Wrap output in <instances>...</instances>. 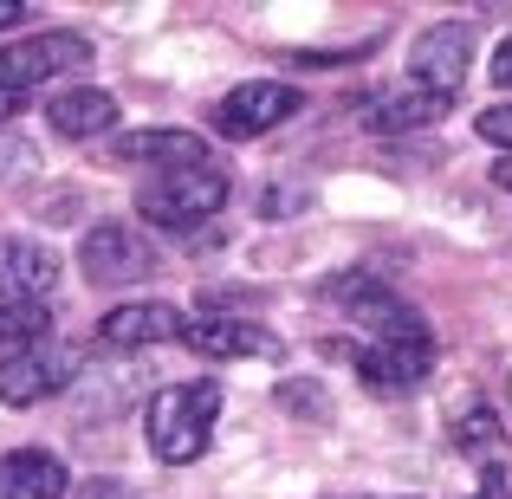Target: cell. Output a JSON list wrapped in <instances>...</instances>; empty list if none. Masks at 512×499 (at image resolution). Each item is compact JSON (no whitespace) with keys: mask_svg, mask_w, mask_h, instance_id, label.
Listing matches in <instances>:
<instances>
[{"mask_svg":"<svg viewBox=\"0 0 512 499\" xmlns=\"http://www.w3.org/2000/svg\"><path fill=\"white\" fill-rule=\"evenodd\" d=\"M331 305H344L357 318V331H370V344H428V318L402 292H389L383 279H363V273L331 279Z\"/></svg>","mask_w":512,"mask_h":499,"instance_id":"3","label":"cell"},{"mask_svg":"<svg viewBox=\"0 0 512 499\" xmlns=\"http://www.w3.org/2000/svg\"><path fill=\"white\" fill-rule=\"evenodd\" d=\"M78 266H85V279H98V286H130V279H143L156 266V253H150V240H143L137 227L98 221L85 240H78Z\"/></svg>","mask_w":512,"mask_h":499,"instance_id":"8","label":"cell"},{"mask_svg":"<svg viewBox=\"0 0 512 499\" xmlns=\"http://www.w3.org/2000/svg\"><path fill=\"white\" fill-rule=\"evenodd\" d=\"M78 363H85V350L65 344L59 331L39 337V344H26V350H13V357H0V402H7V409H33V402L59 396V389L72 383Z\"/></svg>","mask_w":512,"mask_h":499,"instance_id":"4","label":"cell"},{"mask_svg":"<svg viewBox=\"0 0 512 499\" xmlns=\"http://www.w3.org/2000/svg\"><path fill=\"white\" fill-rule=\"evenodd\" d=\"M227 169L221 163H195V169H163L137 188V214L150 227H195L208 214L227 208Z\"/></svg>","mask_w":512,"mask_h":499,"instance_id":"2","label":"cell"},{"mask_svg":"<svg viewBox=\"0 0 512 499\" xmlns=\"http://www.w3.org/2000/svg\"><path fill=\"white\" fill-rule=\"evenodd\" d=\"M7 20H26V7H20V0H0V26H7Z\"/></svg>","mask_w":512,"mask_h":499,"instance_id":"24","label":"cell"},{"mask_svg":"<svg viewBox=\"0 0 512 499\" xmlns=\"http://www.w3.org/2000/svg\"><path fill=\"white\" fill-rule=\"evenodd\" d=\"M474 499H512V493H506V487H480Z\"/></svg>","mask_w":512,"mask_h":499,"instance_id":"25","label":"cell"},{"mask_svg":"<svg viewBox=\"0 0 512 499\" xmlns=\"http://www.w3.org/2000/svg\"><path fill=\"white\" fill-rule=\"evenodd\" d=\"M39 337H52V312H46V305H0V357L39 344Z\"/></svg>","mask_w":512,"mask_h":499,"instance_id":"18","label":"cell"},{"mask_svg":"<svg viewBox=\"0 0 512 499\" xmlns=\"http://www.w3.org/2000/svg\"><path fill=\"white\" fill-rule=\"evenodd\" d=\"M169 337H182V312L163 299L111 305L98 318V344H111V350H143V344H169Z\"/></svg>","mask_w":512,"mask_h":499,"instance_id":"11","label":"cell"},{"mask_svg":"<svg viewBox=\"0 0 512 499\" xmlns=\"http://www.w3.org/2000/svg\"><path fill=\"white\" fill-rule=\"evenodd\" d=\"M493 188H506V195H512V156H500V163H493Z\"/></svg>","mask_w":512,"mask_h":499,"instance_id":"22","label":"cell"},{"mask_svg":"<svg viewBox=\"0 0 512 499\" xmlns=\"http://www.w3.org/2000/svg\"><path fill=\"white\" fill-rule=\"evenodd\" d=\"M72 474H65L59 454L46 448H13L0 454V499H65Z\"/></svg>","mask_w":512,"mask_h":499,"instance_id":"14","label":"cell"},{"mask_svg":"<svg viewBox=\"0 0 512 499\" xmlns=\"http://www.w3.org/2000/svg\"><path fill=\"white\" fill-rule=\"evenodd\" d=\"M474 130H480V137H487L500 156H512V104H487V111L474 117Z\"/></svg>","mask_w":512,"mask_h":499,"instance_id":"19","label":"cell"},{"mask_svg":"<svg viewBox=\"0 0 512 499\" xmlns=\"http://www.w3.org/2000/svg\"><path fill=\"white\" fill-rule=\"evenodd\" d=\"M182 344L201 350L214 363H240V357H279V337L260 331L253 318H195L182 325Z\"/></svg>","mask_w":512,"mask_h":499,"instance_id":"12","label":"cell"},{"mask_svg":"<svg viewBox=\"0 0 512 499\" xmlns=\"http://www.w3.org/2000/svg\"><path fill=\"white\" fill-rule=\"evenodd\" d=\"M299 104H305V91L286 85V78H247V85H234L214 104V137L253 143V137H266V130H279L286 117H299Z\"/></svg>","mask_w":512,"mask_h":499,"instance_id":"6","label":"cell"},{"mask_svg":"<svg viewBox=\"0 0 512 499\" xmlns=\"http://www.w3.org/2000/svg\"><path fill=\"white\" fill-rule=\"evenodd\" d=\"M46 124L59 130V137H104V130L117 124V98L98 85H72V91H52L46 98Z\"/></svg>","mask_w":512,"mask_h":499,"instance_id":"15","label":"cell"},{"mask_svg":"<svg viewBox=\"0 0 512 499\" xmlns=\"http://www.w3.org/2000/svg\"><path fill=\"white\" fill-rule=\"evenodd\" d=\"M117 163H150V175L163 169H195V163H214L201 130H130L117 137Z\"/></svg>","mask_w":512,"mask_h":499,"instance_id":"13","label":"cell"},{"mask_svg":"<svg viewBox=\"0 0 512 499\" xmlns=\"http://www.w3.org/2000/svg\"><path fill=\"white\" fill-rule=\"evenodd\" d=\"M350 370H357L376 396H402V389L428 383L435 344H363V350H350Z\"/></svg>","mask_w":512,"mask_h":499,"instance_id":"10","label":"cell"},{"mask_svg":"<svg viewBox=\"0 0 512 499\" xmlns=\"http://www.w3.org/2000/svg\"><path fill=\"white\" fill-rule=\"evenodd\" d=\"M493 85L512 91V39H500V52H493Z\"/></svg>","mask_w":512,"mask_h":499,"instance_id":"20","label":"cell"},{"mask_svg":"<svg viewBox=\"0 0 512 499\" xmlns=\"http://www.w3.org/2000/svg\"><path fill=\"white\" fill-rule=\"evenodd\" d=\"M59 286V253L46 240H0V305H46Z\"/></svg>","mask_w":512,"mask_h":499,"instance_id":"9","label":"cell"},{"mask_svg":"<svg viewBox=\"0 0 512 499\" xmlns=\"http://www.w3.org/2000/svg\"><path fill=\"white\" fill-rule=\"evenodd\" d=\"M454 448L487 474V487H500V474H506V428H500V415H493V409L454 415Z\"/></svg>","mask_w":512,"mask_h":499,"instance_id":"17","label":"cell"},{"mask_svg":"<svg viewBox=\"0 0 512 499\" xmlns=\"http://www.w3.org/2000/svg\"><path fill=\"white\" fill-rule=\"evenodd\" d=\"M221 422V383H163L143 409V441L163 467H188L208 454V435Z\"/></svg>","mask_w":512,"mask_h":499,"instance_id":"1","label":"cell"},{"mask_svg":"<svg viewBox=\"0 0 512 499\" xmlns=\"http://www.w3.org/2000/svg\"><path fill=\"white\" fill-rule=\"evenodd\" d=\"M91 65V39L65 33V26H46V33H26L13 46H0V91H39L59 72H85Z\"/></svg>","mask_w":512,"mask_h":499,"instance_id":"5","label":"cell"},{"mask_svg":"<svg viewBox=\"0 0 512 499\" xmlns=\"http://www.w3.org/2000/svg\"><path fill=\"white\" fill-rule=\"evenodd\" d=\"M13 111H20V91H0V124H7Z\"/></svg>","mask_w":512,"mask_h":499,"instance_id":"23","label":"cell"},{"mask_svg":"<svg viewBox=\"0 0 512 499\" xmlns=\"http://www.w3.org/2000/svg\"><path fill=\"white\" fill-rule=\"evenodd\" d=\"M467 52H474V26L467 20H435L409 52V85L435 91V98H461Z\"/></svg>","mask_w":512,"mask_h":499,"instance_id":"7","label":"cell"},{"mask_svg":"<svg viewBox=\"0 0 512 499\" xmlns=\"http://www.w3.org/2000/svg\"><path fill=\"white\" fill-rule=\"evenodd\" d=\"M448 111H454V98H435V91H422V85H396V91H383V98L363 104L370 130H428Z\"/></svg>","mask_w":512,"mask_h":499,"instance_id":"16","label":"cell"},{"mask_svg":"<svg viewBox=\"0 0 512 499\" xmlns=\"http://www.w3.org/2000/svg\"><path fill=\"white\" fill-rule=\"evenodd\" d=\"M130 487H124V480H91V487L85 493H78V499H124Z\"/></svg>","mask_w":512,"mask_h":499,"instance_id":"21","label":"cell"}]
</instances>
